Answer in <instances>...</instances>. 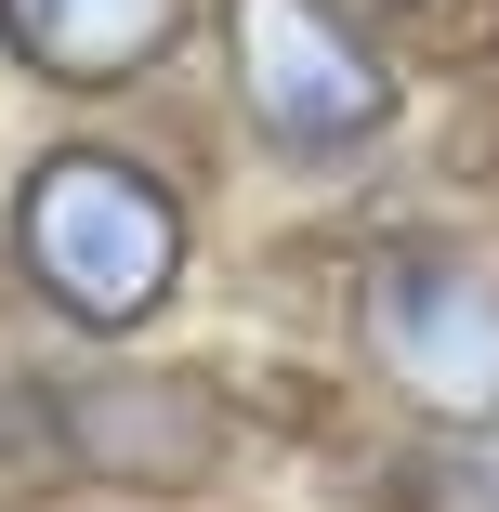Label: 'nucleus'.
Wrapping results in <instances>:
<instances>
[{"label":"nucleus","mask_w":499,"mask_h":512,"mask_svg":"<svg viewBox=\"0 0 499 512\" xmlns=\"http://www.w3.org/2000/svg\"><path fill=\"white\" fill-rule=\"evenodd\" d=\"M14 263L66 329L119 342L184 289V197L119 145H53L14 184Z\"/></svg>","instance_id":"nucleus-1"},{"label":"nucleus","mask_w":499,"mask_h":512,"mask_svg":"<svg viewBox=\"0 0 499 512\" xmlns=\"http://www.w3.org/2000/svg\"><path fill=\"white\" fill-rule=\"evenodd\" d=\"M368 368L421 407V421H499V276L447 237H394L355 289Z\"/></svg>","instance_id":"nucleus-3"},{"label":"nucleus","mask_w":499,"mask_h":512,"mask_svg":"<svg viewBox=\"0 0 499 512\" xmlns=\"http://www.w3.org/2000/svg\"><path fill=\"white\" fill-rule=\"evenodd\" d=\"M342 14H408V0H342Z\"/></svg>","instance_id":"nucleus-5"},{"label":"nucleus","mask_w":499,"mask_h":512,"mask_svg":"<svg viewBox=\"0 0 499 512\" xmlns=\"http://www.w3.org/2000/svg\"><path fill=\"white\" fill-rule=\"evenodd\" d=\"M0 40L66 92H132L184 53V0H0Z\"/></svg>","instance_id":"nucleus-4"},{"label":"nucleus","mask_w":499,"mask_h":512,"mask_svg":"<svg viewBox=\"0 0 499 512\" xmlns=\"http://www.w3.org/2000/svg\"><path fill=\"white\" fill-rule=\"evenodd\" d=\"M224 79L276 158H355L394 119V66L355 40L342 0H224Z\"/></svg>","instance_id":"nucleus-2"}]
</instances>
